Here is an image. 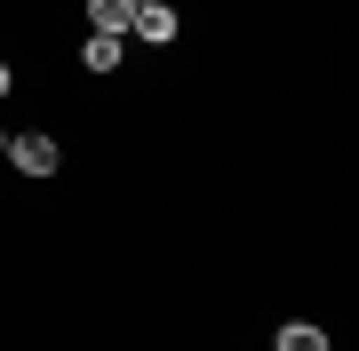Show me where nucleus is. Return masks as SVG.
Returning a JSON list of instances; mask_svg holds the SVG:
<instances>
[{
  "mask_svg": "<svg viewBox=\"0 0 359 351\" xmlns=\"http://www.w3.org/2000/svg\"><path fill=\"white\" fill-rule=\"evenodd\" d=\"M0 160H8L16 176H56V160H65V152H56V136H8V152H0Z\"/></svg>",
  "mask_w": 359,
  "mask_h": 351,
  "instance_id": "obj_1",
  "label": "nucleus"
},
{
  "mask_svg": "<svg viewBox=\"0 0 359 351\" xmlns=\"http://www.w3.org/2000/svg\"><path fill=\"white\" fill-rule=\"evenodd\" d=\"M128 32L144 40V48H160V40H176V8H168V0H136Z\"/></svg>",
  "mask_w": 359,
  "mask_h": 351,
  "instance_id": "obj_2",
  "label": "nucleus"
},
{
  "mask_svg": "<svg viewBox=\"0 0 359 351\" xmlns=\"http://www.w3.org/2000/svg\"><path fill=\"white\" fill-rule=\"evenodd\" d=\"M271 351H327V327H311V319H280Z\"/></svg>",
  "mask_w": 359,
  "mask_h": 351,
  "instance_id": "obj_3",
  "label": "nucleus"
},
{
  "mask_svg": "<svg viewBox=\"0 0 359 351\" xmlns=\"http://www.w3.org/2000/svg\"><path fill=\"white\" fill-rule=\"evenodd\" d=\"M128 16H136V0H88V25L112 40H128Z\"/></svg>",
  "mask_w": 359,
  "mask_h": 351,
  "instance_id": "obj_4",
  "label": "nucleus"
},
{
  "mask_svg": "<svg viewBox=\"0 0 359 351\" xmlns=\"http://www.w3.org/2000/svg\"><path fill=\"white\" fill-rule=\"evenodd\" d=\"M120 56H128V40H112V32H88L80 64H88V72H120Z\"/></svg>",
  "mask_w": 359,
  "mask_h": 351,
  "instance_id": "obj_5",
  "label": "nucleus"
},
{
  "mask_svg": "<svg viewBox=\"0 0 359 351\" xmlns=\"http://www.w3.org/2000/svg\"><path fill=\"white\" fill-rule=\"evenodd\" d=\"M0 96H8V64H0Z\"/></svg>",
  "mask_w": 359,
  "mask_h": 351,
  "instance_id": "obj_6",
  "label": "nucleus"
},
{
  "mask_svg": "<svg viewBox=\"0 0 359 351\" xmlns=\"http://www.w3.org/2000/svg\"><path fill=\"white\" fill-rule=\"evenodd\" d=\"M0 152H8V128H0Z\"/></svg>",
  "mask_w": 359,
  "mask_h": 351,
  "instance_id": "obj_7",
  "label": "nucleus"
}]
</instances>
